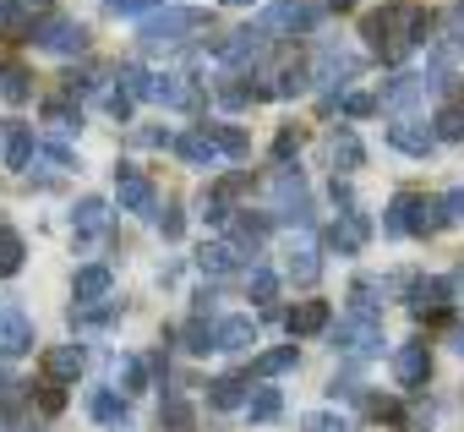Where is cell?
<instances>
[{"label": "cell", "instance_id": "52a82bcc", "mask_svg": "<svg viewBox=\"0 0 464 432\" xmlns=\"http://www.w3.org/2000/svg\"><path fill=\"white\" fill-rule=\"evenodd\" d=\"M115 191H121V208H131V213H153V186H148L142 170L121 164V170H115Z\"/></svg>", "mask_w": 464, "mask_h": 432}, {"label": "cell", "instance_id": "9a60e30c", "mask_svg": "<svg viewBox=\"0 0 464 432\" xmlns=\"http://www.w3.org/2000/svg\"><path fill=\"white\" fill-rule=\"evenodd\" d=\"M153 99L175 110H197V88H186V77H153Z\"/></svg>", "mask_w": 464, "mask_h": 432}, {"label": "cell", "instance_id": "7a4b0ae2", "mask_svg": "<svg viewBox=\"0 0 464 432\" xmlns=\"http://www.w3.org/2000/svg\"><path fill=\"white\" fill-rule=\"evenodd\" d=\"M448 225V208L437 197H420V191H399L382 213V231L388 236H431Z\"/></svg>", "mask_w": 464, "mask_h": 432}, {"label": "cell", "instance_id": "60d3db41", "mask_svg": "<svg viewBox=\"0 0 464 432\" xmlns=\"http://www.w3.org/2000/svg\"><path fill=\"white\" fill-rule=\"evenodd\" d=\"M159 231H164V241H175V236H180V231H186V213H180V208H175V202H169V208H164V213H159Z\"/></svg>", "mask_w": 464, "mask_h": 432}, {"label": "cell", "instance_id": "d4e9b609", "mask_svg": "<svg viewBox=\"0 0 464 432\" xmlns=\"http://www.w3.org/2000/svg\"><path fill=\"white\" fill-rule=\"evenodd\" d=\"M88 410H93V421H126V394H115V388H99V394L88 399Z\"/></svg>", "mask_w": 464, "mask_h": 432}, {"label": "cell", "instance_id": "c3c4849f", "mask_svg": "<svg viewBox=\"0 0 464 432\" xmlns=\"http://www.w3.org/2000/svg\"><path fill=\"white\" fill-rule=\"evenodd\" d=\"M44 115H50V121H55V126H61V132H72V110H66V104H50V110H44Z\"/></svg>", "mask_w": 464, "mask_h": 432}, {"label": "cell", "instance_id": "5b68a950", "mask_svg": "<svg viewBox=\"0 0 464 432\" xmlns=\"http://www.w3.org/2000/svg\"><path fill=\"white\" fill-rule=\"evenodd\" d=\"M39 44H44L50 55H82V50H88V28L72 23V17H44Z\"/></svg>", "mask_w": 464, "mask_h": 432}, {"label": "cell", "instance_id": "681fc988", "mask_svg": "<svg viewBox=\"0 0 464 432\" xmlns=\"http://www.w3.org/2000/svg\"><path fill=\"white\" fill-rule=\"evenodd\" d=\"M453 350H459V356H464V329H459V334H453Z\"/></svg>", "mask_w": 464, "mask_h": 432}, {"label": "cell", "instance_id": "9c48e42d", "mask_svg": "<svg viewBox=\"0 0 464 432\" xmlns=\"http://www.w3.org/2000/svg\"><path fill=\"white\" fill-rule=\"evenodd\" d=\"M246 345H257V323L252 318H224L213 329V350H246Z\"/></svg>", "mask_w": 464, "mask_h": 432}, {"label": "cell", "instance_id": "b9f144b4", "mask_svg": "<svg viewBox=\"0 0 464 432\" xmlns=\"http://www.w3.org/2000/svg\"><path fill=\"white\" fill-rule=\"evenodd\" d=\"M295 148H301V126H285V132L274 137V159H290Z\"/></svg>", "mask_w": 464, "mask_h": 432}, {"label": "cell", "instance_id": "f546056e", "mask_svg": "<svg viewBox=\"0 0 464 432\" xmlns=\"http://www.w3.org/2000/svg\"><path fill=\"white\" fill-rule=\"evenodd\" d=\"M229 269H236V247H224V241H213V247H202V274H213V280H224Z\"/></svg>", "mask_w": 464, "mask_h": 432}, {"label": "cell", "instance_id": "83f0119b", "mask_svg": "<svg viewBox=\"0 0 464 432\" xmlns=\"http://www.w3.org/2000/svg\"><path fill=\"white\" fill-rule=\"evenodd\" d=\"M28 159H34V132H28V126H12V137H6V164H12V170H28Z\"/></svg>", "mask_w": 464, "mask_h": 432}, {"label": "cell", "instance_id": "ffe728a7", "mask_svg": "<svg viewBox=\"0 0 464 432\" xmlns=\"http://www.w3.org/2000/svg\"><path fill=\"white\" fill-rule=\"evenodd\" d=\"M328 329V301H301L290 312V334H323Z\"/></svg>", "mask_w": 464, "mask_h": 432}, {"label": "cell", "instance_id": "8992f818", "mask_svg": "<svg viewBox=\"0 0 464 432\" xmlns=\"http://www.w3.org/2000/svg\"><path fill=\"white\" fill-rule=\"evenodd\" d=\"M34 345V318L23 307H6L0 312V356H23Z\"/></svg>", "mask_w": 464, "mask_h": 432}, {"label": "cell", "instance_id": "d6a6232c", "mask_svg": "<svg viewBox=\"0 0 464 432\" xmlns=\"http://www.w3.org/2000/svg\"><path fill=\"white\" fill-rule=\"evenodd\" d=\"M301 432H350V421L334 416V410H306L301 416Z\"/></svg>", "mask_w": 464, "mask_h": 432}, {"label": "cell", "instance_id": "4316f807", "mask_svg": "<svg viewBox=\"0 0 464 432\" xmlns=\"http://www.w3.org/2000/svg\"><path fill=\"white\" fill-rule=\"evenodd\" d=\"M121 99L131 104V99H153V77L142 72V66H121Z\"/></svg>", "mask_w": 464, "mask_h": 432}, {"label": "cell", "instance_id": "ab89813d", "mask_svg": "<svg viewBox=\"0 0 464 432\" xmlns=\"http://www.w3.org/2000/svg\"><path fill=\"white\" fill-rule=\"evenodd\" d=\"M301 88H306V66H285V72H279V83H274V93H285V99H290V93H301Z\"/></svg>", "mask_w": 464, "mask_h": 432}, {"label": "cell", "instance_id": "f35d334b", "mask_svg": "<svg viewBox=\"0 0 464 432\" xmlns=\"http://www.w3.org/2000/svg\"><path fill=\"white\" fill-rule=\"evenodd\" d=\"M159 0H104V12L110 17H142V12H153Z\"/></svg>", "mask_w": 464, "mask_h": 432}, {"label": "cell", "instance_id": "7dc6e473", "mask_svg": "<svg viewBox=\"0 0 464 432\" xmlns=\"http://www.w3.org/2000/svg\"><path fill=\"white\" fill-rule=\"evenodd\" d=\"M442 208H448V220H464V186H459V191H448V197H442Z\"/></svg>", "mask_w": 464, "mask_h": 432}, {"label": "cell", "instance_id": "2e32d148", "mask_svg": "<svg viewBox=\"0 0 464 432\" xmlns=\"http://www.w3.org/2000/svg\"><path fill=\"white\" fill-rule=\"evenodd\" d=\"M44 367H50L55 383H72V378L82 372V345H55V350L44 356Z\"/></svg>", "mask_w": 464, "mask_h": 432}, {"label": "cell", "instance_id": "ee69618b", "mask_svg": "<svg viewBox=\"0 0 464 432\" xmlns=\"http://www.w3.org/2000/svg\"><path fill=\"white\" fill-rule=\"evenodd\" d=\"M142 378H148L142 361H121V383H126V388H142Z\"/></svg>", "mask_w": 464, "mask_h": 432}, {"label": "cell", "instance_id": "1f68e13d", "mask_svg": "<svg viewBox=\"0 0 464 432\" xmlns=\"http://www.w3.org/2000/svg\"><path fill=\"white\" fill-rule=\"evenodd\" d=\"M290 367H295V345H279V350L257 356V378H279V372H290Z\"/></svg>", "mask_w": 464, "mask_h": 432}, {"label": "cell", "instance_id": "f6af8a7d", "mask_svg": "<svg viewBox=\"0 0 464 432\" xmlns=\"http://www.w3.org/2000/svg\"><path fill=\"white\" fill-rule=\"evenodd\" d=\"M377 110V99H366V93H350L344 99V115H372Z\"/></svg>", "mask_w": 464, "mask_h": 432}, {"label": "cell", "instance_id": "6da1fadb", "mask_svg": "<svg viewBox=\"0 0 464 432\" xmlns=\"http://www.w3.org/2000/svg\"><path fill=\"white\" fill-rule=\"evenodd\" d=\"M426 28H431V17H426L420 6H388V12L366 17V39H372L377 55H388V61H404V55L426 39Z\"/></svg>", "mask_w": 464, "mask_h": 432}, {"label": "cell", "instance_id": "ac0fdd59", "mask_svg": "<svg viewBox=\"0 0 464 432\" xmlns=\"http://www.w3.org/2000/svg\"><path fill=\"white\" fill-rule=\"evenodd\" d=\"M110 225V202L104 197H82L77 202V236H99Z\"/></svg>", "mask_w": 464, "mask_h": 432}, {"label": "cell", "instance_id": "7c38bea8", "mask_svg": "<svg viewBox=\"0 0 464 432\" xmlns=\"http://www.w3.org/2000/svg\"><path fill=\"white\" fill-rule=\"evenodd\" d=\"M208 388H213V394H208L213 410H241V405H252V394H246L252 383H246V378H218V383H208Z\"/></svg>", "mask_w": 464, "mask_h": 432}, {"label": "cell", "instance_id": "d6986e66", "mask_svg": "<svg viewBox=\"0 0 464 432\" xmlns=\"http://www.w3.org/2000/svg\"><path fill=\"white\" fill-rule=\"evenodd\" d=\"M420 93H426V77H393V83L382 88V104H388V110H410Z\"/></svg>", "mask_w": 464, "mask_h": 432}, {"label": "cell", "instance_id": "74e56055", "mask_svg": "<svg viewBox=\"0 0 464 432\" xmlns=\"http://www.w3.org/2000/svg\"><path fill=\"white\" fill-rule=\"evenodd\" d=\"M437 137H448V142L464 137V110H459V104H448V110L437 115Z\"/></svg>", "mask_w": 464, "mask_h": 432}, {"label": "cell", "instance_id": "4fadbf2b", "mask_svg": "<svg viewBox=\"0 0 464 432\" xmlns=\"http://www.w3.org/2000/svg\"><path fill=\"white\" fill-rule=\"evenodd\" d=\"M110 285H115V280H110V269H104V263L82 269V274H77V307H93V301H104V296H110Z\"/></svg>", "mask_w": 464, "mask_h": 432}, {"label": "cell", "instance_id": "ba28073f", "mask_svg": "<svg viewBox=\"0 0 464 432\" xmlns=\"http://www.w3.org/2000/svg\"><path fill=\"white\" fill-rule=\"evenodd\" d=\"M426 372H431V350H426L420 339L399 345V356H393V378H399L404 388H415V383H426Z\"/></svg>", "mask_w": 464, "mask_h": 432}, {"label": "cell", "instance_id": "cb8c5ba5", "mask_svg": "<svg viewBox=\"0 0 464 432\" xmlns=\"http://www.w3.org/2000/svg\"><path fill=\"white\" fill-rule=\"evenodd\" d=\"M285 274H290L295 285H317V274H323V263H317V252H312V247H301V252H290V263H285Z\"/></svg>", "mask_w": 464, "mask_h": 432}, {"label": "cell", "instance_id": "3957f363", "mask_svg": "<svg viewBox=\"0 0 464 432\" xmlns=\"http://www.w3.org/2000/svg\"><path fill=\"white\" fill-rule=\"evenodd\" d=\"M197 28H202V12L169 6L164 17L142 23V44H148V50H169V44H180V39H186V34H197Z\"/></svg>", "mask_w": 464, "mask_h": 432}, {"label": "cell", "instance_id": "277c9868", "mask_svg": "<svg viewBox=\"0 0 464 432\" xmlns=\"http://www.w3.org/2000/svg\"><path fill=\"white\" fill-rule=\"evenodd\" d=\"M334 345H339L344 356H377V350H382V323H377L372 312H350V318L334 329Z\"/></svg>", "mask_w": 464, "mask_h": 432}, {"label": "cell", "instance_id": "8fae6325", "mask_svg": "<svg viewBox=\"0 0 464 432\" xmlns=\"http://www.w3.org/2000/svg\"><path fill=\"white\" fill-rule=\"evenodd\" d=\"M328 241H334L339 252H361V247H366V220H361V213H339L334 231H328Z\"/></svg>", "mask_w": 464, "mask_h": 432}, {"label": "cell", "instance_id": "30bf717a", "mask_svg": "<svg viewBox=\"0 0 464 432\" xmlns=\"http://www.w3.org/2000/svg\"><path fill=\"white\" fill-rule=\"evenodd\" d=\"M388 142H393V148H399V153H415V159H426V153H431V142H437V137H431V132H426V126H415V121H399V126H393V132H388Z\"/></svg>", "mask_w": 464, "mask_h": 432}, {"label": "cell", "instance_id": "f907efd6", "mask_svg": "<svg viewBox=\"0 0 464 432\" xmlns=\"http://www.w3.org/2000/svg\"><path fill=\"white\" fill-rule=\"evenodd\" d=\"M453 290H459V296H464V269H459V274H453Z\"/></svg>", "mask_w": 464, "mask_h": 432}, {"label": "cell", "instance_id": "d590c367", "mask_svg": "<svg viewBox=\"0 0 464 432\" xmlns=\"http://www.w3.org/2000/svg\"><path fill=\"white\" fill-rule=\"evenodd\" d=\"M246 290H252L257 301H274V296H279V280H274L268 269H252V274H246Z\"/></svg>", "mask_w": 464, "mask_h": 432}, {"label": "cell", "instance_id": "836d02e7", "mask_svg": "<svg viewBox=\"0 0 464 432\" xmlns=\"http://www.w3.org/2000/svg\"><path fill=\"white\" fill-rule=\"evenodd\" d=\"M279 405H285V399H279V388H257L246 410H252V421H274V416H279Z\"/></svg>", "mask_w": 464, "mask_h": 432}, {"label": "cell", "instance_id": "7bdbcfd3", "mask_svg": "<svg viewBox=\"0 0 464 432\" xmlns=\"http://www.w3.org/2000/svg\"><path fill=\"white\" fill-rule=\"evenodd\" d=\"M115 318V307H77L72 312V323H110Z\"/></svg>", "mask_w": 464, "mask_h": 432}, {"label": "cell", "instance_id": "8d00e7d4", "mask_svg": "<svg viewBox=\"0 0 464 432\" xmlns=\"http://www.w3.org/2000/svg\"><path fill=\"white\" fill-rule=\"evenodd\" d=\"M159 421H164V427H175V432H186V427H191V405H186V399H164Z\"/></svg>", "mask_w": 464, "mask_h": 432}, {"label": "cell", "instance_id": "e0dca14e", "mask_svg": "<svg viewBox=\"0 0 464 432\" xmlns=\"http://www.w3.org/2000/svg\"><path fill=\"white\" fill-rule=\"evenodd\" d=\"M312 23H317V12L301 6V0H285V6H274V12L263 17V28H312Z\"/></svg>", "mask_w": 464, "mask_h": 432}, {"label": "cell", "instance_id": "44dd1931", "mask_svg": "<svg viewBox=\"0 0 464 432\" xmlns=\"http://www.w3.org/2000/svg\"><path fill=\"white\" fill-rule=\"evenodd\" d=\"M208 137H213V148H218V153H229V159L252 153V137H246L241 126H208Z\"/></svg>", "mask_w": 464, "mask_h": 432}, {"label": "cell", "instance_id": "7402d4cb", "mask_svg": "<svg viewBox=\"0 0 464 432\" xmlns=\"http://www.w3.org/2000/svg\"><path fill=\"white\" fill-rule=\"evenodd\" d=\"M355 66H361V61H355L350 50H323L317 77H323V83H339V77H355Z\"/></svg>", "mask_w": 464, "mask_h": 432}, {"label": "cell", "instance_id": "bcb514c9", "mask_svg": "<svg viewBox=\"0 0 464 432\" xmlns=\"http://www.w3.org/2000/svg\"><path fill=\"white\" fill-rule=\"evenodd\" d=\"M268 236V220H241V241H263Z\"/></svg>", "mask_w": 464, "mask_h": 432}, {"label": "cell", "instance_id": "f1b7e54d", "mask_svg": "<svg viewBox=\"0 0 464 432\" xmlns=\"http://www.w3.org/2000/svg\"><path fill=\"white\" fill-rule=\"evenodd\" d=\"M328 153H334V164H339V170H355V164L366 159V148H361V137H355V132H339Z\"/></svg>", "mask_w": 464, "mask_h": 432}, {"label": "cell", "instance_id": "4dcf8cb0", "mask_svg": "<svg viewBox=\"0 0 464 432\" xmlns=\"http://www.w3.org/2000/svg\"><path fill=\"white\" fill-rule=\"evenodd\" d=\"M0 93H6L12 104H23V99H28V72H23L17 61H6V66H0Z\"/></svg>", "mask_w": 464, "mask_h": 432}, {"label": "cell", "instance_id": "484cf974", "mask_svg": "<svg viewBox=\"0 0 464 432\" xmlns=\"http://www.w3.org/2000/svg\"><path fill=\"white\" fill-rule=\"evenodd\" d=\"M17 269H23V236L0 225V280H12Z\"/></svg>", "mask_w": 464, "mask_h": 432}, {"label": "cell", "instance_id": "816d5d0a", "mask_svg": "<svg viewBox=\"0 0 464 432\" xmlns=\"http://www.w3.org/2000/svg\"><path fill=\"white\" fill-rule=\"evenodd\" d=\"M0 137H12V126H0Z\"/></svg>", "mask_w": 464, "mask_h": 432}, {"label": "cell", "instance_id": "e575fe53", "mask_svg": "<svg viewBox=\"0 0 464 432\" xmlns=\"http://www.w3.org/2000/svg\"><path fill=\"white\" fill-rule=\"evenodd\" d=\"M180 339H186V350H191V356H202V350H213V329H208V323H202V318H191V323H186V334H180Z\"/></svg>", "mask_w": 464, "mask_h": 432}, {"label": "cell", "instance_id": "603a6c76", "mask_svg": "<svg viewBox=\"0 0 464 432\" xmlns=\"http://www.w3.org/2000/svg\"><path fill=\"white\" fill-rule=\"evenodd\" d=\"M175 153H180L186 164H208L218 148H213V137H208V132H186V137H175Z\"/></svg>", "mask_w": 464, "mask_h": 432}, {"label": "cell", "instance_id": "5bb4252c", "mask_svg": "<svg viewBox=\"0 0 464 432\" xmlns=\"http://www.w3.org/2000/svg\"><path fill=\"white\" fill-rule=\"evenodd\" d=\"M448 296H453V280H420L410 301H415V312H420V318H426V312L437 318V312L448 307Z\"/></svg>", "mask_w": 464, "mask_h": 432}]
</instances>
